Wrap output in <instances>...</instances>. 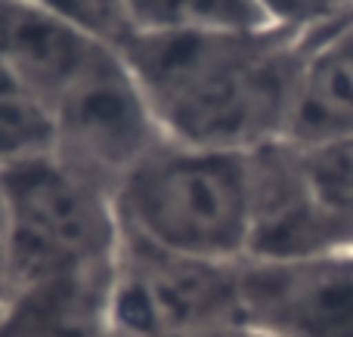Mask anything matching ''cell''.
I'll use <instances>...</instances> for the list:
<instances>
[{"instance_id": "11", "label": "cell", "mask_w": 353, "mask_h": 337, "mask_svg": "<svg viewBox=\"0 0 353 337\" xmlns=\"http://www.w3.org/2000/svg\"><path fill=\"white\" fill-rule=\"evenodd\" d=\"M53 149L56 121L50 102L25 87L0 59V171L47 158Z\"/></svg>"}, {"instance_id": "13", "label": "cell", "mask_w": 353, "mask_h": 337, "mask_svg": "<svg viewBox=\"0 0 353 337\" xmlns=\"http://www.w3.org/2000/svg\"><path fill=\"white\" fill-rule=\"evenodd\" d=\"M261 6L276 28L298 34H325L353 22V0H261Z\"/></svg>"}, {"instance_id": "3", "label": "cell", "mask_w": 353, "mask_h": 337, "mask_svg": "<svg viewBox=\"0 0 353 337\" xmlns=\"http://www.w3.org/2000/svg\"><path fill=\"white\" fill-rule=\"evenodd\" d=\"M0 204L19 288L115 276L121 223L97 180L47 155L0 171Z\"/></svg>"}, {"instance_id": "2", "label": "cell", "mask_w": 353, "mask_h": 337, "mask_svg": "<svg viewBox=\"0 0 353 337\" xmlns=\"http://www.w3.org/2000/svg\"><path fill=\"white\" fill-rule=\"evenodd\" d=\"M128 235L183 260L239 266L251 245V152L161 140L112 192Z\"/></svg>"}, {"instance_id": "7", "label": "cell", "mask_w": 353, "mask_h": 337, "mask_svg": "<svg viewBox=\"0 0 353 337\" xmlns=\"http://www.w3.org/2000/svg\"><path fill=\"white\" fill-rule=\"evenodd\" d=\"M109 43L22 3L0 0V59L25 87L53 102Z\"/></svg>"}, {"instance_id": "8", "label": "cell", "mask_w": 353, "mask_h": 337, "mask_svg": "<svg viewBox=\"0 0 353 337\" xmlns=\"http://www.w3.org/2000/svg\"><path fill=\"white\" fill-rule=\"evenodd\" d=\"M282 140L316 146L353 136V22L313 31Z\"/></svg>"}, {"instance_id": "9", "label": "cell", "mask_w": 353, "mask_h": 337, "mask_svg": "<svg viewBox=\"0 0 353 337\" xmlns=\"http://www.w3.org/2000/svg\"><path fill=\"white\" fill-rule=\"evenodd\" d=\"M134 34H251L276 28L261 0H128Z\"/></svg>"}, {"instance_id": "1", "label": "cell", "mask_w": 353, "mask_h": 337, "mask_svg": "<svg viewBox=\"0 0 353 337\" xmlns=\"http://www.w3.org/2000/svg\"><path fill=\"white\" fill-rule=\"evenodd\" d=\"M307 43V34L285 28L130 34L121 56L168 140L257 152L285 136Z\"/></svg>"}, {"instance_id": "6", "label": "cell", "mask_w": 353, "mask_h": 337, "mask_svg": "<svg viewBox=\"0 0 353 337\" xmlns=\"http://www.w3.org/2000/svg\"><path fill=\"white\" fill-rule=\"evenodd\" d=\"M242 328L263 337H353V248L236 266Z\"/></svg>"}, {"instance_id": "5", "label": "cell", "mask_w": 353, "mask_h": 337, "mask_svg": "<svg viewBox=\"0 0 353 337\" xmlns=\"http://www.w3.org/2000/svg\"><path fill=\"white\" fill-rule=\"evenodd\" d=\"M53 155L109 192L165 140L159 118L118 47H103L53 102Z\"/></svg>"}, {"instance_id": "10", "label": "cell", "mask_w": 353, "mask_h": 337, "mask_svg": "<svg viewBox=\"0 0 353 337\" xmlns=\"http://www.w3.org/2000/svg\"><path fill=\"white\" fill-rule=\"evenodd\" d=\"M292 149L304 192L329 239L335 248H353V136L316 146L292 142Z\"/></svg>"}, {"instance_id": "12", "label": "cell", "mask_w": 353, "mask_h": 337, "mask_svg": "<svg viewBox=\"0 0 353 337\" xmlns=\"http://www.w3.org/2000/svg\"><path fill=\"white\" fill-rule=\"evenodd\" d=\"M109 47L121 50L134 34L128 0H22Z\"/></svg>"}, {"instance_id": "4", "label": "cell", "mask_w": 353, "mask_h": 337, "mask_svg": "<svg viewBox=\"0 0 353 337\" xmlns=\"http://www.w3.org/2000/svg\"><path fill=\"white\" fill-rule=\"evenodd\" d=\"M109 322L128 337H220L242 328L236 266L174 257L121 229Z\"/></svg>"}, {"instance_id": "14", "label": "cell", "mask_w": 353, "mask_h": 337, "mask_svg": "<svg viewBox=\"0 0 353 337\" xmlns=\"http://www.w3.org/2000/svg\"><path fill=\"white\" fill-rule=\"evenodd\" d=\"M220 337H263V334L251 331V328H232V331H226V334H220Z\"/></svg>"}]
</instances>
